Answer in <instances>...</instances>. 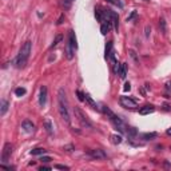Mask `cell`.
I'll use <instances>...</instances> for the list:
<instances>
[{"instance_id": "e0dca14e", "label": "cell", "mask_w": 171, "mask_h": 171, "mask_svg": "<svg viewBox=\"0 0 171 171\" xmlns=\"http://www.w3.org/2000/svg\"><path fill=\"white\" fill-rule=\"evenodd\" d=\"M126 132H127L130 139H134V138H136V135H138V130L135 128V127H127Z\"/></svg>"}, {"instance_id": "1f68e13d", "label": "cell", "mask_w": 171, "mask_h": 171, "mask_svg": "<svg viewBox=\"0 0 171 171\" xmlns=\"http://www.w3.org/2000/svg\"><path fill=\"white\" fill-rule=\"evenodd\" d=\"M150 33H151L150 26H146V28H144V35H146V38H150Z\"/></svg>"}, {"instance_id": "603a6c76", "label": "cell", "mask_w": 171, "mask_h": 171, "mask_svg": "<svg viewBox=\"0 0 171 171\" xmlns=\"http://www.w3.org/2000/svg\"><path fill=\"white\" fill-rule=\"evenodd\" d=\"M159 27H161L162 33H166V20H164V17L159 19Z\"/></svg>"}, {"instance_id": "6da1fadb", "label": "cell", "mask_w": 171, "mask_h": 171, "mask_svg": "<svg viewBox=\"0 0 171 171\" xmlns=\"http://www.w3.org/2000/svg\"><path fill=\"white\" fill-rule=\"evenodd\" d=\"M31 50H32V43L29 42V40H27V42L21 45L19 54H17L16 59L14 60L15 66L17 68H24L26 67V64L29 59V55H31Z\"/></svg>"}, {"instance_id": "4dcf8cb0", "label": "cell", "mask_w": 171, "mask_h": 171, "mask_svg": "<svg viewBox=\"0 0 171 171\" xmlns=\"http://www.w3.org/2000/svg\"><path fill=\"white\" fill-rule=\"evenodd\" d=\"M136 15H138V12H136V11H132V12H131V15H130V16H127V21H131V20L134 19V17H136Z\"/></svg>"}, {"instance_id": "f35d334b", "label": "cell", "mask_w": 171, "mask_h": 171, "mask_svg": "<svg viewBox=\"0 0 171 171\" xmlns=\"http://www.w3.org/2000/svg\"><path fill=\"white\" fill-rule=\"evenodd\" d=\"M44 170H50V167H47V166H42V167H40V171H44Z\"/></svg>"}, {"instance_id": "d4e9b609", "label": "cell", "mask_w": 171, "mask_h": 171, "mask_svg": "<svg viewBox=\"0 0 171 171\" xmlns=\"http://www.w3.org/2000/svg\"><path fill=\"white\" fill-rule=\"evenodd\" d=\"M110 29H111V28H110L107 24H106V23H103V24L100 26V32H102V35H107Z\"/></svg>"}, {"instance_id": "d590c367", "label": "cell", "mask_w": 171, "mask_h": 171, "mask_svg": "<svg viewBox=\"0 0 171 171\" xmlns=\"http://www.w3.org/2000/svg\"><path fill=\"white\" fill-rule=\"evenodd\" d=\"M64 150H67V151H72V150H74V146H72V144H70V146H64Z\"/></svg>"}, {"instance_id": "2e32d148", "label": "cell", "mask_w": 171, "mask_h": 171, "mask_svg": "<svg viewBox=\"0 0 171 171\" xmlns=\"http://www.w3.org/2000/svg\"><path fill=\"white\" fill-rule=\"evenodd\" d=\"M118 75H119L120 79H124V78H126V75H127V64H126V63L120 64L119 71H118Z\"/></svg>"}, {"instance_id": "ba28073f", "label": "cell", "mask_w": 171, "mask_h": 171, "mask_svg": "<svg viewBox=\"0 0 171 171\" xmlns=\"http://www.w3.org/2000/svg\"><path fill=\"white\" fill-rule=\"evenodd\" d=\"M64 54H66V58L68 59V60H71V59L74 58L75 55V48L71 45V43L67 40V43H66V47H64Z\"/></svg>"}, {"instance_id": "d6986e66", "label": "cell", "mask_w": 171, "mask_h": 171, "mask_svg": "<svg viewBox=\"0 0 171 171\" xmlns=\"http://www.w3.org/2000/svg\"><path fill=\"white\" fill-rule=\"evenodd\" d=\"M45 152H47V150L45 149H42V147H36V149L31 150V154L32 155H44Z\"/></svg>"}, {"instance_id": "e575fe53", "label": "cell", "mask_w": 171, "mask_h": 171, "mask_svg": "<svg viewBox=\"0 0 171 171\" xmlns=\"http://www.w3.org/2000/svg\"><path fill=\"white\" fill-rule=\"evenodd\" d=\"M130 90H131V84H130L128 83V82H127V83H124V87H123V91H130Z\"/></svg>"}, {"instance_id": "484cf974", "label": "cell", "mask_w": 171, "mask_h": 171, "mask_svg": "<svg viewBox=\"0 0 171 171\" xmlns=\"http://www.w3.org/2000/svg\"><path fill=\"white\" fill-rule=\"evenodd\" d=\"M62 40H63V35H58V36L55 38V40H54V43L51 44V48H54V47H56L59 43L62 42Z\"/></svg>"}, {"instance_id": "ab89813d", "label": "cell", "mask_w": 171, "mask_h": 171, "mask_svg": "<svg viewBox=\"0 0 171 171\" xmlns=\"http://www.w3.org/2000/svg\"><path fill=\"white\" fill-rule=\"evenodd\" d=\"M166 134H167V135H170V136H171V127H170V128L167 130V131H166Z\"/></svg>"}, {"instance_id": "ffe728a7", "label": "cell", "mask_w": 171, "mask_h": 171, "mask_svg": "<svg viewBox=\"0 0 171 171\" xmlns=\"http://www.w3.org/2000/svg\"><path fill=\"white\" fill-rule=\"evenodd\" d=\"M111 143H112V144L122 143V136H120V135H118V134H112V135H111Z\"/></svg>"}, {"instance_id": "30bf717a", "label": "cell", "mask_w": 171, "mask_h": 171, "mask_svg": "<svg viewBox=\"0 0 171 171\" xmlns=\"http://www.w3.org/2000/svg\"><path fill=\"white\" fill-rule=\"evenodd\" d=\"M110 15H111V21H112V26L115 28V31L118 32V29H119V16H118V14L115 12V11L110 9Z\"/></svg>"}, {"instance_id": "836d02e7", "label": "cell", "mask_w": 171, "mask_h": 171, "mask_svg": "<svg viewBox=\"0 0 171 171\" xmlns=\"http://www.w3.org/2000/svg\"><path fill=\"white\" fill-rule=\"evenodd\" d=\"M40 161H42L43 163H50L52 159H51L50 156H42V158H40Z\"/></svg>"}, {"instance_id": "7402d4cb", "label": "cell", "mask_w": 171, "mask_h": 171, "mask_svg": "<svg viewBox=\"0 0 171 171\" xmlns=\"http://www.w3.org/2000/svg\"><path fill=\"white\" fill-rule=\"evenodd\" d=\"M95 17L98 19V21H102L103 23V11L100 9L99 7L95 8Z\"/></svg>"}, {"instance_id": "f546056e", "label": "cell", "mask_w": 171, "mask_h": 171, "mask_svg": "<svg viewBox=\"0 0 171 171\" xmlns=\"http://www.w3.org/2000/svg\"><path fill=\"white\" fill-rule=\"evenodd\" d=\"M54 167L58 168V170H70V167L68 166H64V164H55Z\"/></svg>"}, {"instance_id": "8d00e7d4", "label": "cell", "mask_w": 171, "mask_h": 171, "mask_svg": "<svg viewBox=\"0 0 171 171\" xmlns=\"http://www.w3.org/2000/svg\"><path fill=\"white\" fill-rule=\"evenodd\" d=\"M163 110H164V111H170V110H171V106H168V104H163Z\"/></svg>"}, {"instance_id": "74e56055", "label": "cell", "mask_w": 171, "mask_h": 171, "mask_svg": "<svg viewBox=\"0 0 171 171\" xmlns=\"http://www.w3.org/2000/svg\"><path fill=\"white\" fill-rule=\"evenodd\" d=\"M166 90L171 91V82H167V83H166Z\"/></svg>"}, {"instance_id": "5b68a950", "label": "cell", "mask_w": 171, "mask_h": 171, "mask_svg": "<svg viewBox=\"0 0 171 171\" xmlns=\"http://www.w3.org/2000/svg\"><path fill=\"white\" fill-rule=\"evenodd\" d=\"M12 150H14V146L11 144L9 142H7L4 144L3 147V151H2V163H7L8 159L11 158V155H12Z\"/></svg>"}, {"instance_id": "d6a6232c", "label": "cell", "mask_w": 171, "mask_h": 171, "mask_svg": "<svg viewBox=\"0 0 171 171\" xmlns=\"http://www.w3.org/2000/svg\"><path fill=\"white\" fill-rule=\"evenodd\" d=\"M64 19H66V16H64V14H62L60 15V17H59V19H58V21H56V24L58 26H60V24H63V20Z\"/></svg>"}, {"instance_id": "8992f818", "label": "cell", "mask_w": 171, "mask_h": 171, "mask_svg": "<svg viewBox=\"0 0 171 171\" xmlns=\"http://www.w3.org/2000/svg\"><path fill=\"white\" fill-rule=\"evenodd\" d=\"M87 154L90 155L91 158H94V159H106V158H107V154H106L103 150H99V149H96V150H88Z\"/></svg>"}, {"instance_id": "52a82bcc", "label": "cell", "mask_w": 171, "mask_h": 171, "mask_svg": "<svg viewBox=\"0 0 171 171\" xmlns=\"http://www.w3.org/2000/svg\"><path fill=\"white\" fill-rule=\"evenodd\" d=\"M47 94H48V90H47L45 86L40 87V94H39V106L40 107H44L47 103Z\"/></svg>"}, {"instance_id": "3957f363", "label": "cell", "mask_w": 171, "mask_h": 171, "mask_svg": "<svg viewBox=\"0 0 171 171\" xmlns=\"http://www.w3.org/2000/svg\"><path fill=\"white\" fill-rule=\"evenodd\" d=\"M74 114H75V118L78 119V122L80 123L82 127H86V128H92V127H94L92 122L88 119L87 115H86L79 107H74Z\"/></svg>"}, {"instance_id": "7a4b0ae2", "label": "cell", "mask_w": 171, "mask_h": 171, "mask_svg": "<svg viewBox=\"0 0 171 171\" xmlns=\"http://www.w3.org/2000/svg\"><path fill=\"white\" fill-rule=\"evenodd\" d=\"M102 111L107 115L108 118H110V120H111V123L115 126V128L116 130H119L120 132H126V126H124V123H123V120L120 119L119 116H118L114 111H111L110 110V107H107V106H102Z\"/></svg>"}, {"instance_id": "83f0119b", "label": "cell", "mask_w": 171, "mask_h": 171, "mask_svg": "<svg viewBox=\"0 0 171 171\" xmlns=\"http://www.w3.org/2000/svg\"><path fill=\"white\" fill-rule=\"evenodd\" d=\"M76 95H78V99L80 100V102H84V100H86V94H83L80 90L76 91Z\"/></svg>"}, {"instance_id": "5bb4252c", "label": "cell", "mask_w": 171, "mask_h": 171, "mask_svg": "<svg viewBox=\"0 0 171 171\" xmlns=\"http://www.w3.org/2000/svg\"><path fill=\"white\" fill-rule=\"evenodd\" d=\"M43 126H44V128H45V131L48 132L50 135L54 134V126H52L51 119H44V120H43Z\"/></svg>"}, {"instance_id": "7c38bea8", "label": "cell", "mask_w": 171, "mask_h": 171, "mask_svg": "<svg viewBox=\"0 0 171 171\" xmlns=\"http://www.w3.org/2000/svg\"><path fill=\"white\" fill-rule=\"evenodd\" d=\"M155 111V107L152 104H146L144 107H142L139 110V114L140 115H149V114H152Z\"/></svg>"}, {"instance_id": "277c9868", "label": "cell", "mask_w": 171, "mask_h": 171, "mask_svg": "<svg viewBox=\"0 0 171 171\" xmlns=\"http://www.w3.org/2000/svg\"><path fill=\"white\" fill-rule=\"evenodd\" d=\"M119 103L122 107H124V108H128V110H134V108H136V100H134L131 98H128V96H120L119 99Z\"/></svg>"}, {"instance_id": "60d3db41", "label": "cell", "mask_w": 171, "mask_h": 171, "mask_svg": "<svg viewBox=\"0 0 171 171\" xmlns=\"http://www.w3.org/2000/svg\"><path fill=\"white\" fill-rule=\"evenodd\" d=\"M146 2H149V0H146Z\"/></svg>"}, {"instance_id": "9a60e30c", "label": "cell", "mask_w": 171, "mask_h": 171, "mask_svg": "<svg viewBox=\"0 0 171 171\" xmlns=\"http://www.w3.org/2000/svg\"><path fill=\"white\" fill-rule=\"evenodd\" d=\"M68 42L71 43V45L74 47L75 50H78V40H76V35L74 31H70V35H68Z\"/></svg>"}, {"instance_id": "cb8c5ba5", "label": "cell", "mask_w": 171, "mask_h": 171, "mask_svg": "<svg viewBox=\"0 0 171 171\" xmlns=\"http://www.w3.org/2000/svg\"><path fill=\"white\" fill-rule=\"evenodd\" d=\"M26 88H23V87H17L16 90H15V95L16 96H23V95H26Z\"/></svg>"}, {"instance_id": "4fadbf2b", "label": "cell", "mask_w": 171, "mask_h": 171, "mask_svg": "<svg viewBox=\"0 0 171 171\" xmlns=\"http://www.w3.org/2000/svg\"><path fill=\"white\" fill-rule=\"evenodd\" d=\"M86 102H87V104L90 106V107H92L94 110H96V111H100V110H102V108H99V107H98L96 102L91 98V95H88V94H86Z\"/></svg>"}, {"instance_id": "9c48e42d", "label": "cell", "mask_w": 171, "mask_h": 171, "mask_svg": "<svg viewBox=\"0 0 171 171\" xmlns=\"http://www.w3.org/2000/svg\"><path fill=\"white\" fill-rule=\"evenodd\" d=\"M21 128L24 130L26 132H33V130H35V124L31 122V120H28V119H26V120H23V123H21Z\"/></svg>"}, {"instance_id": "8fae6325", "label": "cell", "mask_w": 171, "mask_h": 171, "mask_svg": "<svg viewBox=\"0 0 171 171\" xmlns=\"http://www.w3.org/2000/svg\"><path fill=\"white\" fill-rule=\"evenodd\" d=\"M8 107H9V102L7 99H2V100H0V115L4 116L5 114H7Z\"/></svg>"}, {"instance_id": "ac0fdd59", "label": "cell", "mask_w": 171, "mask_h": 171, "mask_svg": "<svg viewBox=\"0 0 171 171\" xmlns=\"http://www.w3.org/2000/svg\"><path fill=\"white\" fill-rule=\"evenodd\" d=\"M111 52H112V42H108L107 45H106V50H104V59L106 60H108Z\"/></svg>"}, {"instance_id": "44dd1931", "label": "cell", "mask_w": 171, "mask_h": 171, "mask_svg": "<svg viewBox=\"0 0 171 171\" xmlns=\"http://www.w3.org/2000/svg\"><path fill=\"white\" fill-rule=\"evenodd\" d=\"M156 132H144L143 135H142V139H144V140H151V139H154V138H156Z\"/></svg>"}, {"instance_id": "4316f807", "label": "cell", "mask_w": 171, "mask_h": 171, "mask_svg": "<svg viewBox=\"0 0 171 171\" xmlns=\"http://www.w3.org/2000/svg\"><path fill=\"white\" fill-rule=\"evenodd\" d=\"M128 54H130V56L132 58V60H134L135 63H139V60H138V55H136V52H135L134 50H128Z\"/></svg>"}, {"instance_id": "f1b7e54d", "label": "cell", "mask_w": 171, "mask_h": 171, "mask_svg": "<svg viewBox=\"0 0 171 171\" xmlns=\"http://www.w3.org/2000/svg\"><path fill=\"white\" fill-rule=\"evenodd\" d=\"M107 2L111 3V4H114V5H118L119 8H123V4H122L120 0H107Z\"/></svg>"}]
</instances>
